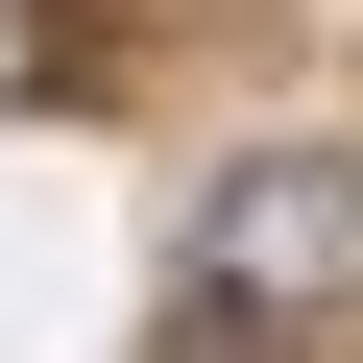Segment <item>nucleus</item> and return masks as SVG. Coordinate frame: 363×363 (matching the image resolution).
<instances>
[{"instance_id":"nucleus-1","label":"nucleus","mask_w":363,"mask_h":363,"mask_svg":"<svg viewBox=\"0 0 363 363\" xmlns=\"http://www.w3.org/2000/svg\"><path fill=\"white\" fill-rule=\"evenodd\" d=\"M363 267V169H242L218 194V291H339Z\"/></svg>"}]
</instances>
